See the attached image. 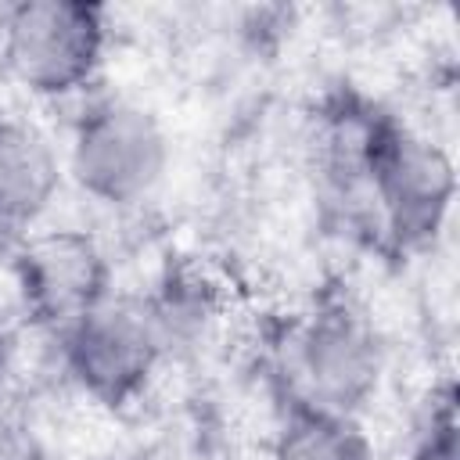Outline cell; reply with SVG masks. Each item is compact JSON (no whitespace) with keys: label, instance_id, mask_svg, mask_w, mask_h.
<instances>
[{"label":"cell","instance_id":"obj_1","mask_svg":"<svg viewBox=\"0 0 460 460\" xmlns=\"http://www.w3.org/2000/svg\"><path fill=\"white\" fill-rule=\"evenodd\" d=\"M104 22L90 4L29 0L0 18V61L36 93H68L101 61Z\"/></svg>","mask_w":460,"mask_h":460},{"label":"cell","instance_id":"obj_2","mask_svg":"<svg viewBox=\"0 0 460 460\" xmlns=\"http://www.w3.org/2000/svg\"><path fill=\"white\" fill-rule=\"evenodd\" d=\"M169 165V144L158 119L129 101L97 104L75 129L72 176L108 205H133L147 198Z\"/></svg>","mask_w":460,"mask_h":460},{"label":"cell","instance_id":"obj_3","mask_svg":"<svg viewBox=\"0 0 460 460\" xmlns=\"http://www.w3.org/2000/svg\"><path fill=\"white\" fill-rule=\"evenodd\" d=\"M162 349L158 320L129 302H97L68 323L65 352L72 374L93 395L122 402L151 374Z\"/></svg>","mask_w":460,"mask_h":460},{"label":"cell","instance_id":"obj_4","mask_svg":"<svg viewBox=\"0 0 460 460\" xmlns=\"http://www.w3.org/2000/svg\"><path fill=\"white\" fill-rule=\"evenodd\" d=\"M298 370L323 413L345 417L377 385L381 349L374 331L345 313H320L298 338Z\"/></svg>","mask_w":460,"mask_h":460},{"label":"cell","instance_id":"obj_5","mask_svg":"<svg viewBox=\"0 0 460 460\" xmlns=\"http://www.w3.org/2000/svg\"><path fill=\"white\" fill-rule=\"evenodd\" d=\"M22 288L36 313L72 323L97 302H104V259L97 244L72 230H54L25 244Z\"/></svg>","mask_w":460,"mask_h":460},{"label":"cell","instance_id":"obj_6","mask_svg":"<svg viewBox=\"0 0 460 460\" xmlns=\"http://www.w3.org/2000/svg\"><path fill=\"white\" fill-rule=\"evenodd\" d=\"M374 176L399 230H435L453 198L449 158L410 133H392L374 155Z\"/></svg>","mask_w":460,"mask_h":460},{"label":"cell","instance_id":"obj_7","mask_svg":"<svg viewBox=\"0 0 460 460\" xmlns=\"http://www.w3.org/2000/svg\"><path fill=\"white\" fill-rule=\"evenodd\" d=\"M61 165L50 144L11 119H0V226L32 223L58 194Z\"/></svg>","mask_w":460,"mask_h":460},{"label":"cell","instance_id":"obj_8","mask_svg":"<svg viewBox=\"0 0 460 460\" xmlns=\"http://www.w3.org/2000/svg\"><path fill=\"white\" fill-rule=\"evenodd\" d=\"M277 460H374V453L349 417L320 413L288 435Z\"/></svg>","mask_w":460,"mask_h":460},{"label":"cell","instance_id":"obj_9","mask_svg":"<svg viewBox=\"0 0 460 460\" xmlns=\"http://www.w3.org/2000/svg\"><path fill=\"white\" fill-rule=\"evenodd\" d=\"M410 460H456V428H453V420L446 417V420L431 424L428 435L410 453Z\"/></svg>","mask_w":460,"mask_h":460},{"label":"cell","instance_id":"obj_10","mask_svg":"<svg viewBox=\"0 0 460 460\" xmlns=\"http://www.w3.org/2000/svg\"><path fill=\"white\" fill-rule=\"evenodd\" d=\"M7 442H11V417H7V406L0 399V460L7 456Z\"/></svg>","mask_w":460,"mask_h":460}]
</instances>
